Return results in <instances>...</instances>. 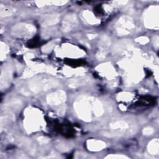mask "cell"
<instances>
[{"label": "cell", "instance_id": "obj_1", "mask_svg": "<svg viewBox=\"0 0 159 159\" xmlns=\"http://www.w3.org/2000/svg\"><path fill=\"white\" fill-rule=\"evenodd\" d=\"M29 88L33 92L37 93L40 91L47 90L55 86V82L49 80H38L31 81L29 83Z\"/></svg>", "mask_w": 159, "mask_h": 159}, {"label": "cell", "instance_id": "obj_2", "mask_svg": "<svg viewBox=\"0 0 159 159\" xmlns=\"http://www.w3.org/2000/svg\"><path fill=\"white\" fill-rule=\"evenodd\" d=\"M14 34L19 37L32 35L35 31V28L31 24H20L14 27Z\"/></svg>", "mask_w": 159, "mask_h": 159}, {"label": "cell", "instance_id": "obj_3", "mask_svg": "<svg viewBox=\"0 0 159 159\" xmlns=\"http://www.w3.org/2000/svg\"><path fill=\"white\" fill-rule=\"evenodd\" d=\"M66 95L65 93L62 91H58L55 93H52L47 96V100L50 104H58L65 101Z\"/></svg>", "mask_w": 159, "mask_h": 159}, {"label": "cell", "instance_id": "obj_4", "mask_svg": "<svg viewBox=\"0 0 159 159\" xmlns=\"http://www.w3.org/2000/svg\"><path fill=\"white\" fill-rule=\"evenodd\" d=\"M158 9H150L146 17V24L148 27L155 28L158 24Z\"/></svg>", "mask_w": 159, "mask_h": 159}, {"label": "cell", "instance_id": "obj_5", "mask_svg": "<svg viewBox=\"0 0 159 159\" xmlns=\"http://www.w3.org/2000/svg\"><path fill=\"white\" fill-rule=\"evenodd\" d=\"M88 147L89 150L93 151H98L105 147V143L98 140H90L88 142Z\"/></svg>", "mask_w": 159, "mask_h": 159}, {"label": "cell", "instance_id": "obj_6", "mask_svg": "<svg viewBox=\"0 0 159 159\" xmlns=\"http://www.w3.org/2000/svg\"><path fill=\"white\" fill-rule=\"evenodd\" d=\"M76 21V19L75 16H66L65 19L64 20V24L63 25L64 30H70L72 27L74 26L75 22Z\"/></svg>", "mask_w": 159, "mask_h": 159}, {"label": "cell", "instance_id": "obj_7", "mask_svg": "<svg viewBox=\"0 0 159 159\" xmlns=\"http://www.w3.org/2000/svg\"><path fill=\"white\" fill-rule=\"evenodd\" d=\"M158 140L155 139L148 143V150L151 154L157 155L158 153Z\"/></svg>", "mask_w": 159, "mask_h": 159}, {"label": "cell", "instance_id": "obj_8", "mask_svg": "<svg viewBox=\"0 0 159 159\" xmlns=\"http://www.w3.org/2000/svg\"><path fill=\"white\" fill-rule=\"evenodd\" d=\"M83 16L86 19V20L88 21L90 23H95V22L96 21V19H95L94 17L93 16V14L91 12H89L88 11L84 12Z\"/></svg>", "mask_w": 159, "mask_h": 159}, {"label": "cell", "instance_id": "obj_9", "mask_svg": "<svg viewBox=\"0 0 159 159\" xmlns=\"http://www.w3.org/2000/svg\"><path fill=\"white\" fill-rule=\"evenodd\" d=\"M143 134L145 135H150L153 132V130L150 127H147L143 129Z\"/></svg>", "mask_w": 159, "mask_h": 159}, {"label": "cell", "instance_id": "obj_10", "mask_svg": "<svg viewBox=\"0 0 159 159\" xmlns=\"http://www.w3.org/2000/svg\"><path fill=\"white\" fill-rule=\"evenodd\" d=\"M106 158H127V157L125 156H122V155H110V156H107Z\"/></svg>", "mask_w": 159, "mask_h": 159}, {"label": "cell", "instance_id": "obj_11", "mask_svg": "<svg viewBox=\"0 0 159 159\" xmlns=\"http://www.w3.org/2000/svg\"><path fill=\"white\" fill-rule=\"evenodd\" d=\"M139 42H140V43H147V42H148V39L146 38V37H140L139 39Z\"/></svg>", "mask_w": 159, "mask_h": 159}]
</instances>
